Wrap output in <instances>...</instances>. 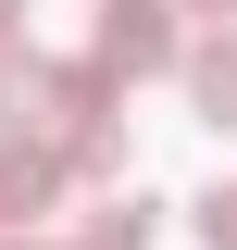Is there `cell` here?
<instances>
[{
  "mask_svg": "<svg viewBox=\"0 0 237 250\" xmlns=\"http://www.w3.org/2000/svg\"><path fill=\"white\" fill-rule=\"evenodd\" d=\"M125 125V88L100 62H38V50H0V150H50L75 163L88 138Z\"/></svg>",
  "mask_w": 237,
  "mask_h": 250,
  "instance_id": "6da1fadb",
  "label": "cell"
},
{
  "mask_svg": "<svg viewBox=\"0 0 237 250\" xmlns=\"http://www.w3.org/2000/svg\"><path fill=\"white\" fill-rule=\"evenodd\" d=\"M100 75H113V88H125V75H175V62H187V25H175V0H100Z\"/></svg>",
  "mask_w": 237,
  "mask_h": 250,
  "instance_id": "7a4b0ae2",
  "label": "cell"
},
{
  "mask_svg": "<svg viewBox=\"0 0 237 250\" xmlns=\"http://www.w3.org/2000/svg\"><path fill=\"white\" fill-rule=\"evenodd\" d=\"M175 75H187V113L225 138V125H237V38H187V62H175Z\"/></svg>",
  "mask_w": 237,
  "mask_h": 250,
  "instance_id": "3957f363",
  "label": "cell"
},
{
  "mask_svg": "<svg viewBox=\"0 0 237 250\" xmlns=\"http://www.w3.org/2000/svg\"><path fill=\"white\" fill-rule=\"evenodd\" d=\"M50 200H62V163L50 150H0V238H25Z\"/></svg>",
  "mask_w": 237,
  "mask_h": 250,
  "instance_id": "277c9868",
  "label": "cell"
},
{
  "mask_svg": "<svg viewBox=\"0 0 237 250\" xmlns=\"http://www.w3.org/2000/svg\"><path fill=\"white\" fill-rule=\"evenodd\" d=\"M150 238H162V225H150V200H138V188H125V200H100V213L75 225V250H150Z\"/></svg>",
  "mask_w": 237,
  "mask_h": 250,
  "instance_id": "5b68a950",
  "label": "cell"
},
{
  "mask_svg": "<svg viewBox=\"0 0 237 250\" xmlns=\"http://www.w3.org/2000/svg\"><path fill=\"white\" fill-rule=\"evenodd\" d=\"M200 238H212V250H237V175H225V188L200 200Z\"/></svg>",
  "mask_w": 237,
  "mask_h": 250,
  "instance_id": "8992f818",
  "label": "cell"
},
{
  "mask_svg": "<svg viewBox=\"0 0 237 250\" xmlns=\"http://www.w3.org/2000/svg\"><path fill=\"white\" fill-rule=\"evenodd\" d=\"M187 13H200V25H237V0H175V25H187Z\"/></svg>",
  "mask_w": 237,
  "mask_h": 250,
  "instance_id": "52a82bcc",
  "label": "cell"
},
{
  "mask_svg": "<svg viewBox=\"0 0 237 250\" xmlns=\"http://www.w3.org/2000/svg\"><path fill=\"white\" fill-rule=\"evenodd\" d=\"M13 13H25V0H0V50H13Z\"/></svg>",
  "mask_w": 237,
  "mask_h": 250,
  "instance_id": "ba28073f",
  "label": "cell"
},
{
  "mask_svg": "<svg viewBox=\"0 0 237 250\" xmlns=\"http://www.w3.org/2000/svg\"><path fill=\"white\" fill-rule=\"evenodd\" d=\"M0 250H38V238H0Z\"/></svg>",
  "mask_w": 237,
  "mask_h": 250,
  "instance_id": "9c48e42d",
  "label": "cell"
}]
</instances>
